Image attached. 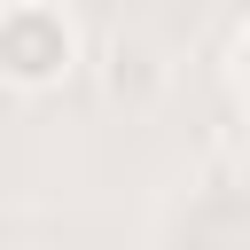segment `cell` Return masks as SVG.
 <instances>
[{
  "mask_svg": "<svg viewBox=\"0 0 250 250\" xmlns=\"http://www.w3.org/2000/svg\"><path fill=\"white\" fill-rule=\"evenodd\" d=\"M70 62H78V31H70L62 8H23V0L0 8V78L8 86L47 94V86L70 78Z\"/></svg>",
  "mask_w": 250,
  "mask_h": 250,
  "instance_id": "6da1fadb",
  "label": "cell"
},
{
  "mask_svg": "<svg viewBox=\"0 0 250 250\" xmlns=\"http://www.w3.org/2000/svg\"><path fill=\"white\" fill-rule=\"evenodd\" d=\"M23 8H62V0H23Z\"/></svg>",
  "mask_w": 250,
  "mask_h": 250,
  "instance_id": "7a4b0ae2",
  "label": "cell"
}]
</instances>
